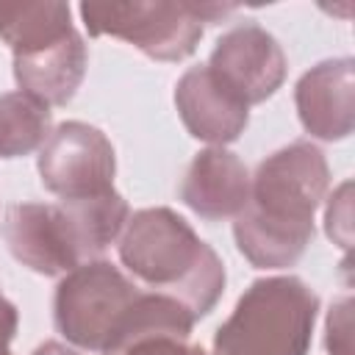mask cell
Instances as JSON below:
<instances>
[{
    "label": "cell",
    "mask_w": 355,
    "mask_h": 355,
    "mask_svg": "<svg viewBox=\"0 0 355 355\" xmlns=\"http://www.w3.org/2000/svg\"><path fill=\"white\" fill-rule=\"evenodd\" d=\"M53 322L86 355H122L158 336L189 338L194 316L178 300L139 286L111 261H86L58 280Z\"/></svg>",
    "instance_id": "6da1fadb"
},
{
    "label": "cell",
    "mask_w": 355,
    "mask_h": 355,
    "mask_svg": "<svg viewBox=\"0 0 355 355\" xmlns=\"http://www.w3.org/2000/svg\"><path fill=\"white\" fill-rule=\"evenodd\" d=\"M330 189L324 153L291 141L266 155L250 178V200L233 219L239 252L258 269L294 266L313 239V216Z\"/></svg>",
    "instance_id": "7a4b0ae2"
},
{
    "label": "cell",
    "mask_w": 355,
    "mask_h": 355,
    "mask_svg": "<svg viewBox=\"0 0 355 355\" xmlns=\"http://www.w3.org/2000/svg\"><path fill=\"white\" fill-rule=\"evenodd\" d=\"M119 261L144 288L166 294L194 319L211 313L225 291V263L172 208L136 211L119 236Z\"/></svg>",
    "instance_id": "3957f363"
},
{
    "label": "cell",
    "mask_w": 355,
    "mask_h": 355,
    "mask_svg": "<svg viewBox=\"0 0 355 355\" xmlns=\"http://www.w3.org/2000/svg\"><path fill=\"white\" fill-rule=\"evenodd\" d=\"M319 316L316 291L294 275L258 277L214 336V355H308Z\"/></svg>",
    "instance_id": "277c9868"
},
{
    "label": "cell",
    "mask_w": 355,
    "mask_h": 355,
    "mask_svg": "<svg viewBox=\"0 0 355 355\" xmlns=\"http://www.w3.org/2000/svg\"><path fill=\"white\" fill-rule=\"evenodd\" d=\"M92 36H114L155 61H183L202 39L197 3H80Z\"/></svg>",
    "instance_id": "5b68a950"
},
{
    "label": "cell",
    "mask_w": 355,
    "mask_h": 355,
    "mask_svg": "<svg viewBox=\"0 0 355 355\" xmlns=\"http://www.w3.org/2000/svg\"><path fill=\"white\" fill-rule=\"evenodd\" d=\"M42 186L58 202H78L114 191L116 155L103 130L86 122H61L39 150Z\"/></svg>",
    "instance_id": "8992f818"
},
{
    "label": "cell",
    "mask_w": 355,
    "mask_h": 355,
    "mask_svg": "<svg viewBox=\"0 0 355 355\" xmlns=\"http://www.w3.org/2000/svg\"><path fill=\"white\" fill-rule=\"evenodd\" d=\"M3 239L17 263L44 277H64L86 263L78 233L58 202H17L3 216Z\"/></svg>",
    "instance_id": "52a82bcc"
},
{
    "label": "cell",
    "mask_w": 355,
    "mask_h": 355,
    "mask_svg": "<svg viewBox=\"0 0 355 355\" xmlns=\"http://www.w3.org/2000/svg\"><path fill=\"white\" fill-rule=\"evenodd\" d=\"M205 67L250 108L283 86L288 61L269 31L255 22H241L216 39Z\"/></svg>",
    "instance_id": "ba28073f"
},
{
    "label": "cell",
    "mask_w": 355,
    "mask_h": 355,
    "mask_svg": "<svg viewBox=\"0 0 355 355\" xmlns=\"http://www.w3.org/2000/svg\"><path fill=\"white\" fill-rule=\"evenodd\" d=\"M297 116L308 136L341 141L355 125V69L352 58H330L311 67L294 89Z\"/></svg>",
    "instance_id": "9c48e42d"
},
{
    "label": "cell",
    "mask_w": 355,
    "mask_h": 355,
    "mask_svg": "<svg viewBox=\"0 0 355 355\" xmlns=\"http://www.w3.org/2000/svg\"><path fill=\"white\" fill-rule=\"evenodd\" d=\"M175 105L189 136L211 147L236 141L250 122V108L227 86H222L205 64L180 75L175 86Z\"/></svg>",
    "instance_id": "30bf717a"
},
{
    "label": "cell",
    "mask_w": 355,
    "mask_h": 355,
    "mask_svg": "<svg viewBox=\"0 0 355 355\" xmlns=\"http://www.w3.org/2000/svg\"><path fill=\"white\" fill-rule=\"evenodd\" d=\"M11 55H14V80L19 92L33 94L50 108L67 105L78 94L89 64L86 42L75 28L42 44L17 50Z\"/></svg>",
    "instance_id": "8fae6325"
},
{
    "label": "cell",
    "mask_w": 355,
    "mask_h": 355,
    "mask_svg": "<svg viewBox=\"0 0 355 355\" xmlns=\"http://www.w3.org/2000/svg\"><path fill=\"white\" fill-rule=\"evenodd\" d=\"M178 197L202 219H236L250 200V172L236 153L205 147L189 161Z\"/></svg>",
    "instance_id": "7c38bea8"
},
{
    "label": "cell",
    "mask_w": 355,
    "mask_h": 355,
    "mask_svg": "<svg viewBox=\"0 0 355 355\" xmlns=\"http://www.w3.org/2000/svg\"><path fill=\"white\" fill-rule=\"evenodd\" d=\"M50 105L28 92L0 94V158H19L42 150L50 136Z\"/></svg>",
    "instance_id": "4fadbf2b"
},
{
    "label": "cell",
    "mask_w": 355,
    "mask_h": 355,
    "mask_svg": "<svg viewBox=\"0 0 355 355\" xmlns=\"http://www.w3.org/2000/svg\"><path fill=\"white\" fill-rule=\"evenodd\" d=\"M69 28L75 25L67 3H0V39L11 47V53L42 44Z\"/></svg>",
    "instance_id": "5bb4252c"
},
{
    "label": "cell",
    "mask_w": 355,
    "mask_h": 355,
    "mask_svg": "<svg viewBox=\"0 0 355 355\" xmlns=\"http://www.w3.org/2000/svg\"><path fill=\"white\" fill-rule=\"evenodd\" d=\"M352 183L344 180L327 200L324 208V233L333 239V244H338L341 250H349L352 244Z\"/></svg>",
    "instance_id": "9a60e30c"
},
{
    "label": "cell",
    "mask_w": 355,
    "mask_h": 355,
    "mask_svg": "<svg viewBox=\"0 0 355 355\" xmlns=\"http://www.w3.org/2000/svg\"><path fill=\"white\" fill-rule=\"evenodd\" d=\"M327 355H352V300L341 297L330 305L327 313Z\"/></svg>",
    "instance_id": "2e32d148"
},
{
    "label": "cell",
    "mask_w": 355,
    "mask_h": 355,
    "mask_svg": "<svg viewBox=\"0 0 355 355\" xmlns=\"http://www.w3.org/2000/svg\"><path fill=\"white\" fill-rule=\"evenodd\" d=\"M122 355H208V352L197 344H189V338L158 336V338H147V341L133 344Z\"/></svg>",
    "instance_id": "e0dca14e"
},
{
    "label": "cell",
    "mask_w": 355,
    "mask_h": 355,
    "mask_svg": "<svg viewBox=\"0 0 355 355\" xmlns=\"http://www.w3.org/2000/svg\"><path fill=\"white\" fill-rule=\"evenodd\" d=\"M17 324H19V316H17V308L14 302L0 291V352L8 349L14 333H17Z\"/></svg>",
    "instance_id": "ac0fdd59"
},
{
    "label": "cell",
    "mask_w": 355,
    "mask_h": 355,
    "mask_svg": "<svg viewBox=\"0 0 355 355\" xmlns=\"http://www.w3.org/2000/svg\"><path fill=\"white\" fill-rule=\"evenodd\" d=\"M33 355H80V352L67 347V344H61V341H44V344H39L33 349Z\"/></svg>",
    "instance_id": "d6986e66"
},
{
    "label": "cell",
    "mask_w": 355,
    "mask_h": 355,
    "mask_svg": "<svg viewBox=\"0 0 355 355\" xmlns=\"http://www.w3.org/2000/svg\"><path fill=\"white\" fill-rule=\"evenodd\" d=\"M0 355H11V352H8V349H6V352H0Z\"/></svg>",
    "instance_id": "ffe728a7"
}]
</instances>
